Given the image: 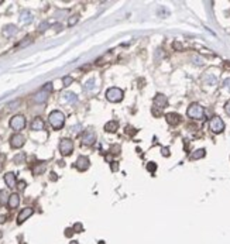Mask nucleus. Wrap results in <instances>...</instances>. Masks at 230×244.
I'll return each instance as SVG.
<instances>
[{
  "label": "nucleus",
  "mask_w": 230,
  "mask_h": 244,
  "mask_svg": "<svg viewBox=\"0 0 230 244\" xmlns=\"http://www.w3.org/2000/svg\"><path fill=\"white\" fill-rule=\"evenodd\" d=\"M50 124L52 126L54 130H61L65 124V114L61 110H54L50 113Z\"/></svg>",
  "instance_id": "nucleus-1"
},
{
  "label": "nucleus",
  "mask_w": 230,
  "mask_h": 244,
  "mask_svg": "<svg viewBox=\"0 0 230 244\" xmlns=\"http://www.w3.org/2000/svg\"><path fill=\"white\" fill-rule=\"evenodd\" d=\"M186 114H188V117L195 119V120H203L205 119V110L199 103H192V105H189V107H188V110H186Z\"/></svg>",
  "instance_id": "nucleus-2"
},
{
  "label": "nucleus",
  "mask_w": 230,
  "mask_h": 244,
  "mask_svg": "<svg viewBox=\"0 0 230 244\" xmlns=\"http://www.w3.org/2000/svg\"><path fill=\"white\" fill-rule=\"evenodd\" d=\"M124 96V92L122 91L120 88H110L106 91V99L112 103H117L123 99Z\"/></svg>",
  "instance_id": "nucleus-3"
},
{
  "label": "nucleus",
  "mask_w": 230,
  "mask_h": 244,
  "mask_svg": "<svg viewBox=\"0 0 230 244\" xmlns=\"http://www.w3.org/2000/svg\"><path fill=\"white\" fill-rule=\"evenodd\" d=\"M10 127L13 128V130H23L24 127H26V117L21 116V114H16V116H13L12 119H10Z\"/></svg>",
  "instance_id": "nucleus-4"
},
{
  "label": "nucleus",
  "mask_w": 230,
  "mask_h": 244,
  "mask_svg": "<svg viewBox=\"0 0 230 244\" xmlns=\"http://www.w3.org/2000/svg\"><path fill=\"white\" fill-rule=\"evenodd\" d=\"M209 128L212 130V133H215V134L222 133V131L224 130V123H223V120H222L219 116L212 117V120H210V123H209Z\"/></svg>",
  "instance_id": "nucleus-5"
},
{
  "label": "nucleus",
  "mask_w": 230,
  "mask_h": 244,
  "mask_svg": "<svg viewBox=\"0 0 230 244\" xmlns=\"http://www.w3.org/2000/svg\"><path fill=\"white\" fill-rule=\"evenodd\" d=\"M60 151L62 155H71L74 151V141L69 138H62L60 143Z\"/></svg>",
  "instance_id": "nucleus-6"
},
{
  "label": "nucleus",
  "mask_w": 230,
  "mask_h": 244,
  "mask_svg": "<svg viewBox=\"0 0 230 244\" xmlns=\"http://www.w3.org/2000/svg\"><path fill=\"white\" fill-rule=\"evenodd\" d=\"M24 143H26L24 136H21V134H18V133L13 134L12 138H10V145H12L13 148H21L24 145Z\"/></svg>",
  "instance_id": "nucleus-7"
},
{
  "label": "nucleus",
  "mask_w": 230,
  "mask_h": 244,
  "mask_svg": "<svg viewBox=\"0 0 230 244\" xmlns=\"http://www.w3.org/2000/svg\"><path fill=\"white\" fill-rule=\"evenodd\" d=\"M89 164H91V161H89L88 157L81 155L79 158L76 159V162H75V168H76L78 171H86L89 168Z\"/></svg>",
  "instance_id": "nucleus-8"
},
{
  "label": "nucleus",
  "mask_w": 230,
  "mask_h": 244,
  "mask_svg": "<svg viewBox=\"0 0 230 244\" xmlns=\"http://www.w3.org/2000/svg\"><path fill=\"white\" fill-rule=\"evenodd\" d=\"M95 141H96V133H95V131L88 130L83 133V136H82V144L83 145H92Z\"/></svg>",
  "instance_id": "nucleus-9"
},
{
  "label": "nucleus",
  "mask_w": 230,
  "mask_h": 244,
  "mask_svg": "<svg viewBox=\"0 0 230 244\" xmlns=\"http://www.w3.org/2000/svg\"><path fill=\"white\" fill-rule=\"evenodd\" d=\"M33 213H34V210H33L31 207H24V209H21V212L18 213V216H17V223L18 224L24 223V220H27Z\"/></svg>",
  "instance_id": "nucleus-10"
},
{
  "label": "nucleus",
  "mask_w": 230,
  "mask_h": 244,
  "mask_svg": "<svg viewBox=\"0 0 230 244\" xmlns=\"http://www.w3.org/2000/svg\"><path fill=\"white\" fill-rule=\"evenodd\" d=\"M167 105H168V99L162 93H158L154 97V106H155V109H164Z\"/></svg>",
  "instance_id": "nucleus-11"
},
{
  "label": "nucleus",
  "mask_w": 230,
  "mask_h": 244,
  "mask_svg": "<svg viewBox=\"0 0 230 244\" xmlns=\"http://www.w3.org/2000/svg\"><path fill=\"white\" fill-rule=\"evenodd\" d=\"M165 120H167L168 124L171 126H176L181 123V116L176 113H167L165 114Z\"/></svg>",
  "instance_id": "nucleus-12"
},
{
  "label": "nucleus",
  "mask_w": 230,
  "mask_h": 244,
  "mask_svg": "<svg viewBox=\"0 0 230 244\" xmlns=\"http://www.w3.org/2000/svg\"><path fill=\"white\" fill-rule=\"evenodd\" d=\"M50 92L44 91V89H41L40 92H37V93L34 95V97H33V100H34L35 103H44L47 100V97H48Z\"/></svg>",
  "instance_id": "nucleus-13"
},
{
  "label": "nucleus",
  "mask_w": 230,
  "mask_h": 244,
  "mask_svg": "<svg viewBox=\"0 0 230 244\" xmlns=\"http://www.w3.org/2000/svg\"><path fill=\"white\" fill-rule=\"evenodd\" d=\"M202 80H203L206 85H216V83H217V76H216V75H213L210 71H207L206 74L203 75Z\"/></svg>",
  "instance_id": "nucleus-14"
},
{
  "label": "nucleus",
  "mask_w": 230,
  "mask_h": 244,
  "mask_svg": "<svg viewBox=\"0 0 230 244\" xmlns=\"http://www.w3.org/2000/svg\"><path fill=\"white\" fill-rule=\"evenodd\" d=\"M7 205H9L10 209H16V207H18V205H20V196H18V193H12V195L9 196V202H7Z\"/></svg>",
  "instance_id": "nucleus-15"
},
{
  "label": "nucleus",
  "mask_w": 230,
  "mask_h": 244,
  "mask_svg": "<svg viewBox=\"0 0 230 244\" xmlns=\"http://www.w3.org/2000/svg\"><path fill=\"white\" fill-rule=\"evenodd\" d=\"M44 127H45V124H44V120L40 119V117H35V119L31 122V130L40 131V130H44Z\"/></svg>",
  "instance_id": "nucleus-16"
},
{
  "label": "nucleus",
  "mask_w": 230,
  "mask_h": 244,
  "mask_svg": "<svg viewBox=\"0 0 230 244\" xmlns=\"http://www.w3.org/2000/svg\"><path fill=\"white\" fill-rule=\"evenodd\" d=\"M3 34H4V37H13V35L17 34V27L14 24H7L3 29Z\"/></svg>",
  "instance_id": "nucleus-17"
},
{
  "label": "nucleus",
  "mask_w": 230,
  "mask_h": 244,
  "mask_svg": "<svg viewBox=\"0 0 230 244\" xmlns=\"http://www.w3.org/2000/svg\"><path fill=\"white\" fill-rule=\"evenodd\" d=\"M4 182L9 188H14L16 186V175L13 172H7L4 175Z\"/></svg>",
  "instance_id": "nucleus-18"
},
{
  "label": "nucleus",
  "mask_w": 230,
  "mask_h": 244,
  "mask_svg": "<svg viewBox=\"0 0 230 244\" xmlns=\"http://www.w3.org/2000/svg\"><path fill=\"white\" fill-rule=\"evenodd\" d=\"M20 21L23 24H30L33 21V14L30 12H27V10H24V12H21V14H20Z\"/></svg>",
  "instance_id": "nucleus-19"
},
{
  "label": "nucleus",
  "mask_w": 230,
  "mask_h": 244,
  "mask_svg": "<svg viewBox=\"0 0 230 244\" xmlns=\"http://www.w3.org/2000/svg\"><path fill=\"white\" fill-rule=\"evenodd\" d=\"M62 100L66 103H76L78 97L75 93H72V92H65V93L62 95Z\"/></svg>",
  "instance_id": "nucleus-20"
},
{
  "label": "nucleus",
  "mask_w": 230,
  "mask_h": 244,
  "mask_svg": "<svg viewBox=\"0 0 230 244\" xmlns=\"http://www.w3.org/2000/svg\"><path fill=\"white\" fill-rule=\"evenodd\" d=\"M205 155H206V150H205V148H199V150H195L192 154H191V155H189V158L195 161V159L203 158Z\"/></svg>",
  "instance_id": "nucleus-21"
},
{
  "label": "nucleus",
  "mask_w": 230,
  "mask_h": 244,
  "mask_svg": "<svg viewBox=\"0 0 230 244\" xmlns=\"http://www.w3.org/2000/svg\"><path fill=\"white\" fill-rule=\"evenodd\" d=\"M117 128H119V123L114 122V120H110L109 123L105 124V130L107 131V133H114Z\"/></svg>",
  "instance_id": "nucleus-22"
},
{
  "label": "nucleus",
  "mask_w": 230,
  "mask_h": 244,
  "mask_svg": "<svg viewBox=\"0 0 230 244\" xmlns=\"http://www.w3.org/2000/svg\"><path fill=\"white\" fill-rule=\"evenodd\" d=\"M45 164L44 162H38V164H35L34 167H33V174L34 175H41V174L45 171Z\"/></svg>",
  "instance_id": "nucleus-23"
},
{
  "label": "nucleus",
  "mask_w": 230,
  "mask_h": 244,
  "mask_svg": "<svg viewBox=\"0 0 230 244\" xmlns=\"http://www.w3.org/2000/svg\"><path fill=\"white\" fill-rule=\"evenodd\" d=\"M6 202H9V198H7V192L4 189L0 190V206H3Z\"/></svg>",
  "instance_id": "nucleus-24"
},
{
  "label": "nucleus",
  "mask_w": 230,
  "mask_h": 244,
  "mask_svg": "<svg viewBox=\"0 0 230 244\" xmlns=\"http://www.w3.org/2000/svg\"><path fill=\"white\" fill-rule=\"evenodd\" d=\"M13 161H14L16 164H24V161H26V154H24V153L17 154V155L14 157V159H13Z\"/></svg>",
  "instance_id": "nucleus-25"
},
{
  "label": "nucleus",
  "mask_w": 230,
  "mask_h": 244,
  "mask_svg": "<svg viewBox=\"0 0 230 244\" xmlns=\"http://www.w3.org/2000/svg\"><path fill=\"white\" fill-rule=\"evenodd\" d=\"M93 88H95V79H93V78H91L89 80H86V82H85L83 89H85V91H92Z\"/></svg>",
  "instance_id": "nucleus-26"
},
{
  "label": "nucleus",
  "mask_w": 230,
  "mask_h": 244,
  "mask_svg": "<svg viewBox=\"0 0 230 244\" xmlns=\"http://www.w3.org/2000/svg\"><path fill=\"white\" fill-rule=\"evenodd\" d=\"M29 44H31V37H26L23 41H21L20 44H18V48H23V47H26V45H29Z\"/></svg>",
  "instance_id": "nucleus-27"
},
{
  "label": "nucleus",
  "mask_w": 230,
  "mask_h": 244,
  "mask_svg": "<svg viewBox=\"0 0 230 244\" xmlns=\"http://www.w3.org/2000/svg\"><path fill=\"white\" fill-rule=\"evenodd\" d=\"M72 82H74V78H72V76H69V75H68V76H64V79H62L64 86H69Z\"/></svg>",
  "instance_id": "nucleus-28"
},
{
  "label": "nucleus",
  "mask_w": 230,
  "mask_h": 244,
  "mask_svg": "<svg viewBox=\"0 0 230 244\" xmlns=\"http://www.w3.org/2000/svg\"><path fill=\"white\" fill-rule=\"evenodd\" d=\"M147 169L150 171V172H155V169H157L155 162H148V164H147Z\"/></svg>",
  "instance_id": "nucleus-29"
},
{
  "label": "nucleus",
  "mask_w": 230,
  "mask_h": 244,
  "mask_svg": "<svg viewBox=\"0 0 230 244\" xmlns=\"http://www.w3.org/2000/svg\"><path fill=\"white\" fill-rule=\"evenodd\" d=\"M192 61H193V64H195V65H203V60H202L201 57H193L192 58Z\"/></svg>",
  "instance_id": "nucleus-30"
},
{
  "label": "nucleus",
  "mask_w": 230,
  "mask_h": 244,
  "mask_svg": "<svg viewBox=\"0 0 230 244\" xmlns=\"http://www.w3.org/2000/svg\"><path fill=\"white\" fill-rule=\"evenodd\" d=\"M78 23V16H72V17L71 18H69V20H68V26H74V24H76Z\"/></svg>",
  "instance_id": "nucleus-31"
},
{
  "label": "nucleus",
  "mask_w": 230,
  "mask_h": 244,
  "mask_svg": "<svg viewBox=\"0 0 230 244\" xmlns=\"http://www.w3.org/2000/svg\"><path fill=\"white\" fill-rule=\"evenodd\" d=\"M48 27H50V24L47 23V21H44V23H41V24H40V27H38V30H40V31L43 33V31H45V30L48 29Z\"/></svg>",
  "instance_id": "nucleus-32"
},
{
  "label": "nucleus",
  "mask_w": 230,
  "mask_h": 244,
  "mask_svg": "<svg viewBox=\"0 0 230 244\" xmlns=\"http://www.w3.org/2000/svg\"><path fill=\"white\" fill-rule=\"evenodd\" d=\"M74 231H76V233H81V231H83V226L81 223H76L74 226Z\"/></svg>",
  "instance_id": "nucleus-33"
},
{
  "label": "nucleus",
  "mask_w": 230,
  "mask_h": 244,
  "mask_svg": "<svg viewBox=\"0 0 230 244\" xmlns=\"http://www.w3.org/2000/svg\"><path fill=\"white\" fill-rule=\"evenodd\" d=\"M161 154H162V155H164V157H170V148H168V147H162L161 148Z\"/></svg>",
  "instance_id": "nucleus-34"
},
{
  "label": "nucleus",
  "mask_w": 230,
  "mask_h": 244,
  "mask_svg": "<svg viewBox=\"0 0 230 244\" xmlns=\"http://www.w3.org/2000/svg\"><path fill=\"white\" fill-rule=\"evenodd\" d=\"M43 89H44V91H47V92H51L52 91V83L51 82H47L45 85L43 86Z\"/></svg>",
  "instance_id": "nucleus-35"
},
{
  "label": "nucleus",
  "mask_w": 230,
  "mask_h": 244,
  "mask_svg": "<svg viewBox=\"0 0 230 244\" xmlns=\"http://www.w3.org/2000/svg\"><path fill=\"white\" fill-rule=\"evenodd\" d=\"M224 112H226L227 116H230V100L226 102V105H224Z\"/></svg>",
  "instance_id": "nucleus-36"
},
{
  "label": "nucleus",
  "mask_w": 230,
  "mask_h": 244,
  "mask_svg": "<svg viewBox=\"0 0 230 244\" xmlns=\"http://www.w3.org/2000/svg\"><path fill=\"white\" fill-rule=\"evenodd\" d=\"M172 45H174V48H175V49H178V51H181V49H182V44H181V43H178V41H175V43H174Z\"/></svg>",
  "instance_id": "nucleus-37"
},
{
  "label": "nucleus",
  "mask_w": 230,
  "mask_h": 244,
  "mask_svg": "<svg viewBox=\"0 0 230 244\" xmlns=\"http://www.w3.org/2000/svg\"><path fill=\"white\" fill-rule=\"evenodd\" d=\"M18 105H20V100L12 102V103H9V109H14V106H18Z\"/></svg>",
  "instance_id": "nucleus-38"
},
{
  "label": "nucleus",
  "mask_w": 230,
  "mask_h": 244,
  "mask_svg": "<svg viewBox=\"0 0 230 244\" xmlns=\"http://www.w3.org/2000/svg\"><path fill=\"white\" fill-rule=\"evenodd\" d=\"M50 179H51L52 182H55V181H57V179H58L57 174H55V172H51V174H50Z\"/></svg>",
  "instance_id": "nucleus-39"
},
{
  "label": "nucleus",
  "mask_w": 230,
  "mask_h": 244,
  "mask_svg": "<svg viewBox=\"0 0 230 244\" xmlns=\"http://www.w3.org/2000/svg\"><path fill=\"white\" fill-rule=\"evenodd\" d=\"M72 233H74V229H66L65 230V236H66V237H71Z\"/></svg>",
  "instance_id": "nucleus-40"
},
{
  "label": "nucleus",
  "mask_w": 230,
  "mask_h": 244,
  "mask_svg": "<svg viewBox=\"0 0 230 244\" xmlns=\"http://www.w3.org/2000/svg\"><path fill=\"white\" fill-rule=\"evenodd\" d=\"M4 161H6V155H4V154H0V167L4 164Z\"/></svg>",
  "instance_id": "nucleus-41"
},
{
  "label": "nucleus",
  "mask_w": 230,
  "mask_h": 244,
  "mask_svg": "<svg viewBox=\"0 0 230 244\" xmlns=\"http://www.w3.org/2000/svg\"><path fill=\"white\" fill-rule=\"evenodd\" d=\"M24 188H26V182H24V181H20V182H18V189L23 190Z\"/></svg>",
  "instance_id": "nucleus-42"
},
{
  "label": "nucleus",
  "mask_w": 230,
  "mask_h": 244,
  "mask_svg": "<svg viewBox=\"0 0 230 244\" xmlns=\"http://www.w3.org/2000/svg\"><path fill=\"white\" fill-rule=\"evenodd\" d=\"M117 164H119V162H116V161L112 162V171H117V168H119V165H117Z\"/></svg>",
  "instance_id": "nucleus-43"
},
{
  "label": "nucleus",
  "mask_w": 230,
  "mask_h": 244,
  "mask_svg": "<svg viewBox=\"0 0 230 244\" xmlns=\"http://www.w3.org/2000/svg\"><path fill=\"white\" fill-rule=\"evenodd\" d=\"M223 86H227V88H229V86H230V78H229V79L223 80Z\"/></svg>",
  "instance_id": "nucleus-44"
},
{
  "label": "nucleus",
  "mask_w": 230,
  "mask_h": 244,
  "mask_svg": "<svg viewBox=\"0 0 230 244\" xmlns=\"http://www.w3.org/2000/svg\"><path fill=\"white\" fill-rule=\"evenodd\" d=\"M6 220H7V216H3V215L0 216V223H4Z\"/></svg>",
  "instance_id": "nucleus-45"
},
{
  "label": "nucleus",
  "mask_w": 230,
  "mask_h": 244,
  "mask_svg": "<svg viewBox=\"0 0 230 244\" xmlns=\"http://www.w3.org/2000/svg\"><path fill=\"white\" fill-rule=\"evenodd\" d=\"M54 27H55V30H57V31H60V30L62 29V26H61V24H55Z\"/></svg>",
  "instance_id": "nucleus-46"
},
{
  "label": "nucleus",
  "mask_w": 230,
  "mask_h": 244,
  "mask_svg": "<svg viewBox=\"0 0 230 244\" xmlns=\"http://www.w3.org/2000/svg\"><path fill=\"white\" fill-rule=\"evenodd\" d=\"M71 244H78V241H72V243Z\"/></svg>",
  "instance_id": "nucleus-47"
},
{
  "label": "nucleus",
  "mask_w": 230,
  "mask_h": 244,
  "mask_svg": "<svg viewBox=\"0 0 230 244\" xmlns=\"http://www.w3.org/2000/svg\"><path fill=\"white\" fill-rule=\"evenodd\" d=\"M2 3H3V0H0V4H2Z\"/></svg>",
  "instance_id": "nucleus-48"
},
{
  "label": "nucleus",
  "mask_w": 230,
  "mask_h": 244,
  "mask_svg": "<svg viewBox=\"0 0 230 244\" xmlns=\"http://www.w3.org/2000/svg\"><path fill=\"white\" fill-rule=\"evenodd\" d=\"M0 237H2V233H0Z\"/></svg>",
  "instance_id": "nucleus-49"
}]
</instances>
